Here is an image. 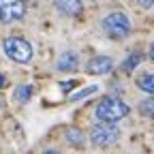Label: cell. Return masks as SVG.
Returning <instances> with one entry per match:
<instances>
[{
	"instance_id": "cell-14",
	"label": "cell",
	"mask_w": 154,
	"mask_h": 154,
	"mask_svg": "<svg viewBox=\"0 0 154 154\" xmlns=\"http://www.w3.org/2000/svg\"><path fill=\"white\" fill-rule=\"evenodd\" d=\"M96 90H99V86H88L86 90H82V92L73 94V96H71V101H79V99H84V96H90V94H94Z\"/></svg>"
},
{
	"instance_id": "cell-6",
	"label": "cell",
	"mask_w": 154,
	"mask_h": 154,
	"mask_svg": "<svg viewBox=\"0 0 154 154\" xmlns=\"http://www.w3.org/2000/svg\"><path fill=\"white\" fill-rule=\"evenodd\" d=\"M111 69H113V60L109 56H94L86 64V71L90 75H107L111 73Z\"/></svg>"
},
{
	"instance_id": "cell-8",
	"label": "cell",
	"mask_w": 154,
	"mask_h": 154,
	"mask_svg": "<svg viewBox=\"0 0 154 154\" xmlns=\"http://www.w3.org/2000/svg\"><path fill=\"white\" fill-rule=\"evenodd\" d=\"M56 9L62 11L64 15H79L82 9H84V5L79 2V0H58Z\"/></svg>"
},
{
	"instance_id": "cell-17",
	"label": "cell",
	"mask_w": 154,
	"mask_h": 154,
	"mask_svg": "<svg viewBox=\"0 0 154 154\" xmlns=\"http://www.w3.org/2000/svg\"><path fill=\"white\" fill-rule=\"evenodd\" d=\"M2 86H5V75L0 73V88H2Z\"/></svg>"
},
{
	"instance_id": "cell-10",
	"label": "cell",
	"mask_w": 154,
	"mask_h": 154,
	"mask_svg": "<svg viewBox=\"0 0 154 154\" xmlns=\"http://www.w3.org/2000/svg\"><path fill=\"white\" fill-rule=\"evenodd\" d=\"M84 139H86V135L79 131V128H69L66 131V141L73 143V146H84Z\"/></svg>"
},
{
	"instance_id": "cell-12",
	"label": "cell",
	"mask_w": 154,
	"mask_h": 154,
	"mask_svg": "<svg viewBox=\"0 0 154 154\" xmlns=\"http://www.w3.org/2000/svg\"><path fill=\"white\" fill-rule=\"evenodd\" d=\"M141 60H143V56H141L139 51H133V54H131V56L126 58V60H124V64H122V69H124V71H133V69H135V66H137V64H139Z\"/></svg>"
},
{
	"instance_id": "cell-16",
	"label": "cell",
	"mask_w": 154,
	"mask_h": 154,
	"mask_svg": "<svg viewBox=\"0 0 154 154\" xmlns=\"http://www.w3.org/2000/svg\"><path fill=\"white\" fill-rule=\"evenodd\" d=\"M150 58H152V60H154V43L150 45Z\"/></svg>"
},
{
	"instance_id": "cell-4",
	"label": "cell",
	"mask_w": 154,
	"mask_h": 154,
	"mask_svg": "<svg viewBox=\"0 0 154 154\" xmlns=\"http://www.w3.org/2000/svg\"><path fill=\"white\" fill-rule=\"evenodd\" d=\"M120 139V128L116 124H94L90 128V141L96 146V148H107V146H113L116 141Z\"/></svg>"
},
{
	"instance_id": "cell-9",
	"label": "cell",
	"mask_w": 154,
	"mask_h": 154,
	"mask_svg": "<svg viewBox=\"0 0 154 154\" xmlns=\"http://www.w3.org/2000/svg\"><path fill=\"white\" fill-rule=\"evenodd\" d=\"M137 86H139V90H143V92H148V94L154 96V73L141 75L139 79H137Z\"/></svg>"
},
{
	"instance_id": "cell-1",
	"label": "cell",
	"mask_w": 154,
	"mask_h": 154,
	"mask_svg": "<svg viewBox=\"0 0 154 154\" xmlns=\"http://www.w3.org/2000/svg\"><path fill=\"white\" fill-rule=\"evenodd\" d=\"M128 111L131 109L122 99H118V96H103L99 101V105H96V109H94V116L103 124H116L118 120L126 118Z\"/></svg>"
},
{
	"instance_id": "cell-3",
	"label": "cell",
	"mask_w": 154,
	"mask_h": 154,
	"mask_svg": "<svg viewBox=\"0 0 154 154\" xmlns=\"http://www.w3.org/2000/svg\"><path fill=\"white\" fill-rule=\"evenodd\" d=\"M103 30L107 32V36L116 38V41H122L131 32V19L120 11H113L103 19Z\"/></svg>"
},
{
	"instance_id": "cell-5",
	"label": "cell",
	"mask_w": 154,
	"mask_h": 154,
	"mask_svg": "<svg viewBox=\"0 0 154 154\" xmlns=\"http://www.w3.org/2000/svg\"><path fill=\"white\" fill-rule=\"evenodd\" d=\"M26 15V5L19 0H0V22L13 24Z\"/></svg>"
},
{
	"instance_id": "cell-2",
	"label": "cell",
	"mask_w": 154,
	"mask_h": 154,
	"mask_svg": "<svg viewBox=\"0 0 154 154\" xmlns=\"http://www.w3.org/2000/svg\"><path fill=\"white\" fill-rule=\"evenodd\" d=\"M2 47H5V54L11 58L13 62H19V64H26L32 60V45L26 41L24 36H17V34H11L2 41Z\"/></svg>"
},
{
	"instance_id": "cell-13",
	"label": "cell",
	"mask_w": 154,
	"mask_h": 154,
	"mask_svg": "<svg viewBox=\"0 0 154 154\" xmlns=\"http://www.w3.org/2000/svg\"><path fill=\"white\" fill-rule=\"evenodd\" d=\"M139 111H141L143 116H148V118H154V96L146 99V101L139 105Z\"/></svg>"
},
{
	"instance_id": "cell-7",
	"label": "cell",
	"mask_w": 154,
	"mask_h": 154,
	"mask_svg": "<svg viewBox=\"0 0 154 154\" xmlns=\"http://www.w3.org/2000/svg\"><path fill=\"white\" fill-rule=\"evenodd\" d=\"M56 66H58V71H62V73L77 71V66H79V58H77L75 51H64V54H60Z\"/></svg>"
},
{
	"instance_id": "cell-15",
	"label": "cell",
	"mask_w": 154,
	"mask_h": 154,
	"mask_svg": "<svg viewBox=\"0 0 154 154\" xmlns=\"http://www.w3.org/2000/svg\"><path fill=\"white\" fill-rule=\"evenodd\" d=\"M71 86H73V82H64L62 84V90H71Z\"/></svg>"
},
{
	"instance_id": "cell-11",
	"label": "cell",
	"mask_w": 154,
	"mask_h": 154,
	"mask_svg": "<svg viewBox=\"0 0 154 154\" xmlns=\"http://www.w3.org/2000/svg\"><path fill=\"white\" fill-rule=\"evenodd\" d=\"M30 96H32V86H19L13 94V99L17 103H28L30 101Z\"/></svg>"
},
{
	"instance_id": "cell-18",
	"label": "cell",
	"mask_w": 154,
	"mask_h": 154,
	"mask_svg": "<svg viewBox=\"0 0 154 154\" xmlns=\"http://www.w3.org/2000/svg\"><path fill=\"white\" fill-rule=\"evenodd\" d=\"M45 154H58V152H56V150H47Z\"/></svg>"
}]
</instances>
